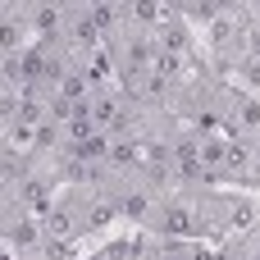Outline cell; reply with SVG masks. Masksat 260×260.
<instances>
[{
  "label": "cell",
  "mask_w": 260,
  "mask_h": 260,
  "mask_svg": "<svg viewBox=\"0 0 260 260\" xmlns=\"http://www.w3.org/2000/svg\"><path fill=\"white\" fill-rule=\"evenodd\" d=\"M178 160H183V174H197L201 160H197V146H178Z\"/></svg>",
  "instance_id": "8"
},
{
  "label": "cell",
  "mask_w": 260,
  "mask_h": 260,
  "mask_svg": "<svg viewBox=\"0 0 260 260\" xmlns=\"http://www.w3.org/2000/svg\"><path fill=\"white\" fill-rule=\"evenodd\" d=\"M119 119H123V114H119V105H114L110 96H101V101H96V123H110V128H114Z\"/></svg>",
  "instance_id": "2"
},
{
  "label": "cell",
  "mask_w": 260,
  "mask_h": 260,
  "mask_svg": "<svg viewBox=\"0 0 260 260\" xmlns=\"http://www.w3.org/2000/svg\"><path fill=\"white\" fill-rule=\"evenodd\" d=\"M14 37H18V32H14L9 23H0V46H14Z\"/></svg>",
  "instance_id": "17"
},
{
  "label": "cell",
  "mask_w": 260,
  "mask_h": 260,
  "mask_svg": "<svg viewBox=\"0 0 260 260\" xmlns=\"http://www.w3.org/2000/svg\"><path fill=\"white\" fill-rule=\"evenodd\" d=\"M165 229H169V233H187V229H192V215H187L183 206H174V210L165 215Z\"/></svg>",
  "instance_id": "3"
},
{
  "label": "cell",
  "mask_w": 260,
  "mask_h": 260,
  "mask_svg": "<svg viewBox=\"0 0 260 260\" xmlns=\"http://www.w3.org/2000/svg\"><path fill=\"white\" fill-rule=\"evenodd\" d=\"M82 96H87L82 78H64V101H82Z\"/></svg>",
  "instance_id": "9"
},
{
  "label": "cell",
  "mask_w": 260,
  "mask_h": 260,
  "mask_svg": "<svg viewBox=\"0 0 260 260\" xmlns=\"http://www.w3.org/2000/svg\"><path fill=\"white\" fill-rule=\"evenodd\" d=\"M242 123H260V105H256V101L242 105Z\"/></svg>",
  "instance_id": "15"
},
{
  "label": "cell",
  "mask_w": 260,
  "mask_h": 260,
  "mask_svg": "<svg viewBox=\"0 0 260 260\" xmlns=\"http://www.w3.org/2000/svg\"><path fill=\"white\" fill-rule=\"evenodd\" d=\"M224 151H229L224 142H206V151H201V160H206V165H219V160H224Z\"/></svg>",
  "instance_id": "10"
},
{
  "label": "cell",
  "mask_w": 260,
  "mask_h": 260,
  "mask_svg": "<svg viewBox=\"0 0 260 260\" xmlns=\"http://www.w3.org/2000/svg\"><path fill=\"white\" fill-rule=\"evenodd\" d=\"M37 27H41V32H55V27H59V9H55V5H41V9H37Z\"/></svg>",
  "instance_id": "5"
},
{
  "label": "cell",
  "mask_w": 260,
  "mask_h": 260,
  "mask_svg": "<svg viewBox=\"0 0 260 260\" xmlns=\"http://www.w3.org/2000/svg\"><path fill=\"white\" fill-rule=\"evenodd\" d=\"M110 160H114V165H133V160H137V142H114V146H110Z\"/></svg>",
  "instance_id": "4"
},
{
  "label": "cell",
  "mask_w": 260,
  "mask_h": 260,
  "mask_svg": "<svg viewBox=\"0 0 260 260\" xmlns=\"http://www.w3.org/2000/svg\"><path fill=\"white\" fill-rule=\"evenodd\" d=\"M50 233H59V238L69 233V215H64V210H55V215H50Z\"/></svg>",
  "instance_id": "12"
},
{
  "label": "cell",
  "mask_w": 260,
  "mask_h": 260,
  "mask_svg": "<svg viewBox=\"0 0 260 260\" xmlns=\"http://www.w3.org/2000/svg\"><path fill=\"white\" fill-rule=\"evenodd\" d=\"M32 137H37L41 146H50V142H55V123H41V128H32Z\"/></svg>",
  "instance_id": "11"
},
{
  "label": "cell",
  "mask_w": 260,
  "mask_h": 260,
  "mask_svg": "<svg viewBox=\"0 0 260 260\" xmlns=\"http://www.w3.org/2000/svg\"><path fill=\"white\" fill-rule=\"evenodd\" d=\"M14 242H23V247L37 242V229H32V224H18V229H14Z\"/></svg>",
  "instance_id": "13"
},
{
  "label": "cell",
  "mask_w": 260,
  "mask_h": 260,
  "mask_svg": "<svg viewBox=\"0 0 260 260\" xmlns=\"http://www.w3.org/2000/svg\"><path fill=\"white\" fill-rule=\"evenodd\" d=\"M146 64H151V46H146V41H133V46H128V73L137 78Z\"/></svg>",
  "instance_id": "1"
},
{
  "label": "cell",
  "mask_w": 260,
  "mask_h": 260,
  "mask_svg": "<svg viewBox=\"0 0 260 260\" xmlns=\"http://www.w3.org/2000/svg\"><path fill=\"white\" fill-rule=\"evenodd\" d=\"M91 23H96V32L114 27V9H110V5H96V9H91Z\"/></svg>",
  "instance_id": "6"
},
{
  "label": "cell",
  "mask_w": 260,
  "mask_h": 260,
  "mask_svg": "<svg viewBox=\"0 0 260 260\" xmlns=\"http://www.w3.org/2000/svg\"><path fill=\"white\" fill-rule=\"evenodd\" d=\"M123 210H128V215H146V197H128Z\"/></svg>",
  "instance_id": "14"
},
{
  "label": "cell",
  "mask_w": 260,
  "mask_h": 260,
  "mask_svg": "<svg viewBox=\"0 0 260 260\" xmlns=\"http://www.w3.org/2000/svg\"><path fill=\"white\" fill-rule=\"evenodd\" d=\"M133 9H137V18H142V23H155V18H160V5H155V0H137Z\"/></svg>",
  "instance_id": "7"
},
{
  "label": "cell",
  "mask_w": 260,
  "mask_h": 260,
  "mask_svg": "<svg viewBox=\"0 0 260 260\" xmlns=\"http://www.w3.org/2000/svg\"><path fill=\"white\" fill-rule=\"evenodd\" d=\"M247 224H251V210L238 206V210H233V229H247Z\"/></svg>",
  "instance_id": "16"
}]
</instances>
